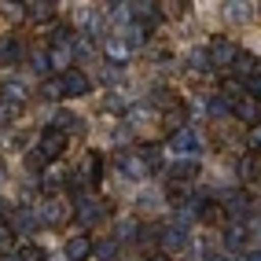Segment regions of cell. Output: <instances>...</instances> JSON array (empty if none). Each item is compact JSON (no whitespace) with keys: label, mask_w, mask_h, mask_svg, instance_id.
<instances>
[{"label":"cell","mask_w":261,"mask_h":261,"mask_svg":"<svg viewBox=\"0 0 261 261\" xmlns=\"http://www.w3.org/2000/svg\"><path fill=\"white\" fill-rule=\"evenodd\" d=\"M159 239H162L166 250H180V247H188V228H180V224H169V228L159 232ZM166 250H162V254H166Z\"/></svg>","instance_id":"obj_8"},{"label":"cell","mask_w":261,"mask_h":261,"mask_svg":"<svg viewBox=\"0 0 261 261\" xmlns=\"http://www.w3.org/2000/svg\"><path fill=\"white\" fill-rule=\"evenodd\" d=\"M30 166H33V169H44L48 162L41 159V151H30Z\"/></svg>","instance_id":"obj_38"},{"label":"cell","mask_w":261,"mask_h":261,"mask_svg":"<svg viewBox=\"0 0 261 261\" xmlns=\"http://www.w3.org/2000/svg\"><path fill=\"white\" fill-rule=\"evenodd\" d=\"M89 177H92V180L103 177V162H99V154H89Z\"/></svg>","instance_id":"obj_36"},{"label":"cell","mask_w":261,"mask_h":261,"mask_svg":"<svg viewBox=\"0 0 261 261\" xmlns=\"http://www.w3.org/2000/svg\"><path fill=\"white\" fill-rule=\"evenodd\" d=\"M118 169L125 173L129 180H140L144 173H147V166L140 162V154H136V151H121V154H118Z\"/></svg>","instance_id":"obj_6"},{"label":"cell","mask_w":261,"mask_h":261,"mask_svg":"<svg viewBox=\"0 0 261 261\" xmlns=\"http://www.w3.org/2000/svg\"><path fill=\"white\" fill-rule=\"evenodd\" d=\"M247 261H261V257H257V247H254V250L247 254Z\"/></svg>","instance_id":"obj_42"},{"label":"cell","mask_w":261,"mask_h":261,"mask_svg":"<svg viewBox=\"0 0 261 261\" xmlns=\"http://www.w3.org/2000/svg\"><path fill=\"white\" fill-rule=\"evenodd\" d=\"M107 51H111V56H114L118 63H121V59H125V56H129V48H125V44H121L118 37H107ZM118 63H114V66H118Z\"/></svg>","instance_id":"obj_33"},{"label":"cell","mask_w":261,"mask_h":261,"mask_svg":"<svg viewBox=\"0 0 261 261\" xmlns=\"http://www.w3.org/2000/svg\"><path fill=\"white\" fill-rule=\"evenodd\" d=\"M30 66H33L37 74H44V70H48V51H33V56H30Z\"/></svg>","instance_id":"obj_35"},{"label":"cell","mask_w":261,"mask_h":261,"mask_svg":"<svg viewBox=\"0 0 261 261\" xmlns=\"http://www.w3.org/2000/svg\"><path fill=\"white\" fill-rule=\"evenodd\" d=\"M232 70H236L239 77H247V81H250V77H257V70H261V66H257V59H254V56L239 51V56L232 59Z\"/></svg>","instance_id":"obj_17"},{"label":"cell","mask_w":261,"mask_h":261,"mask_svg":"<svg viewBox=\"0 0 261 261\" xmlns=\"http://www.w3.org/2000/svg\"><path fill=\"white\" fill-rule=\"evenodd\" d=\"M144 44H147V26L129 22V30H125V48H144Z\"/></svg>","instance_id":"obj_22"},{"label":"cell","mask_w":261,"mask_h":261,"mask_svg":"<svg viewBox=\"0 0 261 261\" xmlns=\"http://www.w3.org/2000/svg\"><path fill=\"white\" fill-rule=\"evenodd\" d=\"M147 261H169V254H151Z\"/></svg>","instance_id":"obj_41"},{"label":"cell","mask_w":261,"mask_h":261,"mask_svg":"<svg viewBox=\"0 0 261 261\" xmlns=\"http://www.w3.org/2000/svg\"><path fill=\"white\" fill-rule=\"evenodd\" d=\"M22 107H15V103H0V125H11L15 118H19Z\"/></svg>","instance_id":"obj_32"},{"label":"cell","mask_w":261,"mask_h":261,"mask_svg":"<svg viewBox=\"0 0 261 261\" xmlns=\"http://www.w3.org/2000/svg\"><path fill=\"white\" fill-rule=\"evenodd\" d=\"M66 180H70V173L63 169V162H48V166H44V191H56V188H63Z\"/></svg>","instance_id":"obj_12"},{"label":"cell","mask_w":261,"mask_h":261,"mask_svg":"<svg viewBox=\"0 0 261 261\" xmlns=\"http://www.w3.org/2000/svg\"><path fill=\"white\" fill-rule=\"evenodd\" d=\"M63 147H66V136H63V133H56V129H44V133H41L37 151H41V159H44V162H59Z\"/></svg>","instance_id":"obj_1"},{"label":"cell","mask_w":261,"mask_h":261,"mask_svg":"<svg viewBox=\"0 0 261 261\" xmlns=\"http://www.w3.org/2000/svg\"><path fill=\"white\" fill-rule=\"evenodd\" d=\"M243 243H247V224L232 221L228 228H224V247H228V250H243Z\"/></svg>","instance_id":"obj_16"},{"label":"cell","mask_w":261,"mask_h":261,"mask_svg":"<svg viewBox=\"0 0 261 261\" xmlns=\"http://www.w3.org/2000/svg\"><path fill=\"white\" fill-rule=\"evenodd\" d=\"M221 89L228 92L232 99H243V81H239V77H224V81H221Z\"/></svg>","instance_id":"obj_31"},{"label":"cell","mask_w":261,"mask_h":261,"mask_svg":"<svg viewBox=\"0 0 261 261\" xmlns=\"http://www.w3.org/2000/svg\"><path fill=\"white\" fill-rule=\"evenodd\" d=\"M199 217L206 224H224V210H221V202H202L199 206Z\"/></svg>","instance_id":"obj_23"},{"label":"cell","mask_w":261,"mask_h":261,"mask_svg":"<svg viewBox=\"0 0 261 261\" xmlns=\"http://www.w3.org/2000/svg\"><path fill=\"white\" fill-rule=\"evenodd\" d=\"M92 250H96V254H99L103 261H111V257L118 254V243H114V239H103V243H96V247H92Z\"/></svg>","instance_id":"obj_30"},{"label":"cell","mask_w":261,"mask_h":261,"mask_svg":"<svg viewBox=\"0 0 261 261\" xmlns=\"http://www.w3.org/2000/svg\"><path fill=\"white\" fill-rule=\"evenodd\" d=\"M22 8H26L22 15H30V19H37V22H44V19L56 15V4H51V0H33V4H22Z\"/></svg>","instance_id":"obj_19"},{"label":"cell","mask_w":261,"mask_h":261,"mask_svg":"<svg viewBox=\"0 0 261 261\" xmlns=\"http://www.w3.org/2000/svg\"><path fill=\"white\" fill-rule=\"evenodd\" d=\"M210 114H214V118H224V114H228V103H224V99H214V103H210Z\"/></svg>","instance_id":"obj_37"},{"label":"cell","mask_w":261,"mask_h":261,"mask_svg":"<svg viewBox=\"0 0 261 261\" xmlns=\"http://www.w3.org/2000/svg\"><path fill=\"white\" fill-rule=\"evenodd\" d=\"M188 66H191V70H214V66H210V56H206V48H195V51H191V56H188Z\"/></svg>","instance_id":"obj_25"},{"label":"cell","mask_w":261,"mask_h":261,"mask_svg":"<svg viewBox=\"0 0 261 261\" xmlns=\"http://www.w3.org/2000/svg\"><path fill=\"white\" fill-rule=\"evenodd\" d=\"M0 8H4V15H8V19H15V15H22V4H0Z\"/></svg>","instance_id":"obj_39"},{"label":"cell","mask_w":261,"mask_h":261,"mask_svg":"<svg viewBox=\"0 0 261 261\" xmlns=\"http://www.w3.org/2000/svg\"><path fill=\"white\" fill-rule=\"evenodd\" d=\"M221 210H224V214H232L236 221H239V217H247V214H250V199H247V191H232V195L224 199Z\"/></svg>","instance_id":"obj_10"},{"label":"cell","mask_w":261,"mask_h":261,"mask_svg":"<svg viewBox=\"0 0 261 261\" xmlns=\"http://www.w3.org/2000/svg\"><path fill=\"white\" fill-rule=\"evenodd\" d=\"M103 214H107V202H103V199L77 195V221H81V224H96Z\"/></svg>","instance_id":"obj_4"},{"label":"cell","mask_w":261,"mask_h":261,"mask_svg":"<svg viewBox=\"0 0 261 261\" xmlns=\"http://www.w3.org/2000/svg\"><path fill=\"white\" fill-rule=\"evenodd\" d=\"M51 129L66 136V133H81V129H85V121H81L77 114H70V111H59L56 118H51Z\"/></svg>","instance_id":"obj_11"},{"label":"cell","mask_w":261,"mask_h":261,"mask_svg":"<svg viewBox=\"0 0 261 261\" xmlns=\"http://www.w3.org/2000/svg\"><path fill=\"white\" fill-rule=\"evenodd\" d=\"M169 177L173 180H195L199 177V159H184V162H177L169 169Z\"/></svg>","instance_id":"obj_20"},{"label":"cell","mask_w":261,"mask_h":261,"mask_svg":"<svg viewBox=\"0 0 261 261\" xmlns=\"http://www.w3.org/2000/svg\"><path fill=\"white\" fill-rule=\"evenodd\" d=\"M41 96H44V99H51V103L63 99V96H66V92H63V77H48V81L41 85Z\"/></svg>","instance_id":"obj_24"},{"label":"cell","mask_w":261,"mask_h":261,"mask_svg":"<svg viewBox=\"0 0 261 261\" xmlns=\"http://www.w3.org/2000/svg\"><path fill=\"white\" fill-rule=\"evenodd\" d=\"M247 140H250V147H254V151H257V144H261V133H257V125H254V129H250V136H247Z\"/></svg>","instance_id":"obj_40"},{"label":"cell","mask_w":261,"mask_h":261,"mask_svg":"<svg viewBox=\"0 0 261 261\" xmlns=\"http://www.w3.org/2000/svg\"><path fill=\"white\" fill-rule=\"evenodd\" d=\"M11 250H15V228L0 221V254H11Z\"/></svg>","instance_id":"obj_26"},{"label":"cell","mask_w":261,"mask_h":261,"mask_svg":"<svg viewBox=\"0 0 261 261\" xmlns=\"http://www.w3.org/2000/svg\"><path fill=\"white\" fill-rule=\"evenodd\" d=\"M239 177H243V184L257 180V159H250V154H247V159L239 162Z\"/></svg>","instance_id":"obj_28"},{"label":"cell","mask_w":261,"mask_h":261,"mask_svg":"<svg viewBox=\"0 0 261 261\" xmlns=\"http://www.w3.org/2000/svg\"><path fill=\"white\" fill-rule=\"evenodd\" d=\"M11 261H15V257H11Z\"/></svg>","instance_id":"obj_46"},{"label":"cell","mask_w":261,"mask_h":261,"mask_svg":"<svg viewBox=\"0 0 261 261\" xmlns=\"http://www.w3.org/2000/svg\"><path fill=\"white\" fill-rule=\"evenodd\" d=\"M33 228H37V217L30 210H19V232H33Z\"/></svg>","instance_id":"obj_34"},{"label":"cell","mask_w":261,"mask_h":261,"mask_svg":"<svg viewBox=\"0 0 261 261\" xmlns=\"http://www.w3.org/2000/svg\"><path fill=\"white\" fill-rule=\"evenodd\" d=\"M15 261H44V250L37 247V243H26V247L19 250V257Z\"/></svg>","instance_id":"obj_29"},{"label":"cell","mask_w":261,"mask_h":261,"mask_svg":"<svg viewBox=\"0 0 261 261\" xmlns=\"http://www.w3.org/2000/svg\"><path fill=\"white\" fill-rule=\"evenodd\" d=\"M89 89H92V81L85 77L81 70L63 74V92H66V96H89Z\"/></svg>","instance_id":"obj_7"},{"label":"cell","mask_w":261,"mask_h":261,"mask_svg":"<svg viewBox=\"0 0 261 261\" xmlns=\"http://www.w3.org/2000/svg\"><path fill=\"white\" fill-rule=\"evenodd\" d=\"M66 217H70L66 202H59V199H48V202L41 206V217H37V224H48V228H59V224H66Z\"/></svg>","instance_id":"obj_3"},{"label":"cell","mask_w":261,"mask_h":261,"mask_svg":"<svg viewBox=\"0 0 261 261\" xmlns=\"http://www.w3.org/2000/svg\"><path fill=\"white\" fill-rule=\"evenodd\" d=\"M70 63H74L70 44H51V48H48V66H56V70H66Z\"/></svg>","instance_id":"obj_15"},{"label":"cell","mask_w":261,"mask_h":261,"mask_svg":"<svg viewBox=\"0 0 261 261\" xmlns=\"http://www.w3.org/2000/svg\"><path fill=\"white\" fill-rule=\"evenodd\" d=\"M206 56H210V66H232V59L239 56V48L232 44V41H224V37H217L210 48H206Z\"/></svg>","instance_id":"obj_5"},{"label":"cell","mask_w":261,"mask_h":261,"mask_svg":"<svg viewBox=\"0 0 261 261\" xmlns=\"http://www.w3.org/2000/svg\"><path fill=\"white\" fill-rule=\"evenodd\" d=\"M0 214H8V202H4V199H0Z\"/></svg>","instance_id":"obj_43"},{"label":"cell","mask_w":261,"mask_h":261,"mask_svg":"<svg viewBox=\"0 0 261 261\" xmlns=\"http://www.w3.org/2000/svg\"><path fill=\"white\" fill-rule=\"evenodd\" d=\"M236 114L247 121V125H257V118H261V103L250 99V96H243V99H236Z\"/></svg>","instance_id":"obj_14"},{"label":"cell","mask_w":261,"mask_h":261,"mask_svg":"<svg viewBox=\"0 0 261 261\" xmlns=\"http://www.w3.org/2000/svg\"><path fill=\"white\" fill-rule=\"evenodd\" d=\"M140 162L147 166V173H151V169H162V147H159V144H144V147H140Z\"/></svg>","instance_id":"obj_21"},{"label":"cell","mask_w":261,"mask_h":261,"mask_svg":"<svg viewBox=\"0 0 261 261\" xmlns=\"http://www.w3.org/2000/svg\"><path fill=\"white\" fill-rule=\"evenodd\" d=\"M184 121H188V107H184V103H173V107L162 114V125H166L169 133H180Z\"/></svg>","instance_id":"obj_13"},{"label":"cell","mask_w":261,"mask_h":261,"mask_svg":"<svg viewBox=\"0 0 261 261\" xmlns=\"http://www.w3.org/2000/svg\"><path fill=\"white\" fill-rule=\"evenodd\" d=\"M22 96H26V85L22 81H4V85H0V103H15V107H22Z\"/></svg>","instance_id":"obj_18"},{"label":"cell","mask_w":261,"mask_h":261,"mask_svg":"<svg viewBox=\"0 0 261 261\" xmlns=\"http://www.w3.org/2000/svg\"><path fill=\"white\" fill-rule=\"evenodd\" d=\"M92 254V239L89 236H70L66 239V261H85Z\"/></svg>","instance_id":"obj_9"},{"label":"cell","mask_w":261,"mask_h":261,"mask_svg":"<svg viewBox=\"0 0 261 261\" xmlns=\"http://www.w3.org/2000/svg\"><path fill=\"white\" fill-rule=\"evenodd\" d=\"M0 180H4V162H0Z\"/></svg>","instance_id":"obj_44"},{"label":"cell","mask_w":261,"mask_h":261,"mask_svg":"<svg viewBox=\"0 0 261 261\" xmlns=\"http://www.w3.org/2000/svg\"><path fill=\"white\" fill-rule=\"evenodd\" d=\"M169 147L177 151V154H184V159H195L199 147H202V140H199V133H195V129H180V133H173Z\"/></svg>","instance_id":"obj_2"},{"label":"cell","mask_w":261,"mask_h":261,"mask_svg":"<svg viewBox=\"0 0 261 261\" xmlns=\"http://www.w3.org/2000/svg\"><path fill=\"white\" fill-rule=\"evenodd\" d=\"M210 261H224V257H210Z\"/></svg>","instance_id":"obj_45"},{"label":"cell","mask_w":261,"mask_h":261,"mask_svg":"<svg viewBox=\"0 0 261 261\" xmlns=\"http://www.w3.org/2000/svg\"><path fill=\"white\" fill-rule=\"evenodd\" d=\"M19 56H22V44H19V41H11V37H8L4 44H0V59H4V63H15Z\"/></svg>","instance_id":"obj_27"}]
</instances>
